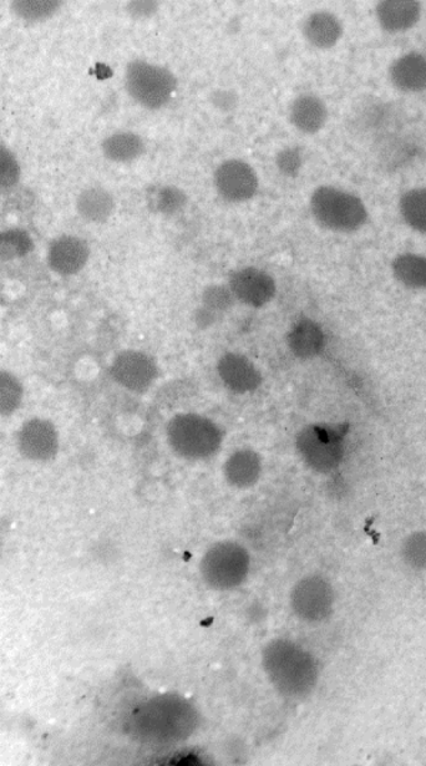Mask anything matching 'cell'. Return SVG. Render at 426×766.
Returning <instances> with one entry per match:
<instances>
[{
  "instance_id": "cell-1",
  "label": "cell",
  "mask_w": 426,
  "mask_h": 766,
  "mask_svg": "<svg viewBox=\"0 0 426 766\" xmlns=\"http://www.w3.org/2000/svg\"><path fill=\"white\" fill-rule=\"evenodd\" d=\"M262 663L268 679L283 697L306 698L317 686V659L288 639L268 643L263 649Z\"/></svg>"
},
{
  "instance_id": "cell-2",
  "label": "cell",
  "mask_w": 426,
  "mask_h": 766,
  "mask_svg": "<svg viewBox=\"0 0 426 766\" xmlns=\"http://www.w3.org/2000/svg\"><path fill=\"white\" fill-rule=\"evenodd\" d=\"M197 725V710L177 696L150 699L136 710L133 717V728L138 737L157 744L181 742L194 734Z\"/></svg>"
},
{
  "instance_id": "cell-3",
  "label": "cell",
  "mask_w": 426,
  "mask_h": 766,
  "mask_svg": "<svg viewBox=\"0 0 426 766\" xmlns=\"http://www.w3.org/2000/svg\"><path fill=\"white\" fill-rule=\"evenodd\" d=\"M296 448L309 469L331 474L346 456L347 429L343 425L309 424L297 434Z\"/></svg>"
},
{
  "instance_id": "cell-4",
  "label": "cell",
  "mask_w": 426,
  "mask_h": 766,
  "mask_svg": "<svg viewBox=\"0 0 426 766\" xmlns=\"http://www.w3.org/2000/svg\"><path fill=\"white\" fill-rule=\"evenodd\" d=\"M167 438L182 458L205 460L221 448L223 431L215 421L199 414H180L170 420Z\"/></svg>"
},
{
  "instance_id": "cell-5",
  "label": "cell",
  "mask_w": 426,
  "mask_h": 766,
  "mask_svg": "<svg viewBox=\"0 0 426 766\" xmlns=\"http://www.w3.org/2000/svg\"><path fill=\"white\" fill-rule=\"evenodd\" d=\"M250 563L245 547L231 541L218 542L202 557L201 576L213 590L230 591L246 581Z\"/></svg>"
},
{
  "instance_id": "cell-6",
  "label": "cell",
  "mask_w": 426,
  "mask_h": 766,
  "mask_svg": "<svg viewBox=\"0 0 426 766\" xmlns=\"http://www.w3.org/2000/svg\"><path fill=\"white\" fill-rule=\"evenodd\" d=\"M311 207L321 225L338 232L357 230L368 216L367 209L357 196L327 186L314 191Z\"/></svg>"
},
{
  "instance_id": "cell-7",
  "label": "cell",
  "mask_w": 426,
  "mask_h": 766,
  "mask_svg": "<svg viewBox=\"0 0 426 766\" xmlns=\"http://www.w3.org/2000/svg\"><path fill=\"white\" fill-rule=\"evenodd\" d=\"M125 84L131 98L149 109L164 106L176 89V79L171 71L142 60L128 65Z\"/></svg>"
},
{
  "instance_id": "cell-8",
  "label": "cell",
  "mask_w": 426,
  "mask_h": 766,
  "mask_svg": "<svg viewBox=\"0 0 426 766\" xmlns=\"http://www.w3.org/2000/svg\"><path fill=\"white\" fill-rule=\"evenodd\" d=\"M291 607L294 615L303 622L326 621L334 610V591L331 583L318 575L303 577L292 588Z\"/></svg>"
},
{
  "instance_id": "cell-9",
  "label": "cell",
  "mask_w": 426,
  "mask_h": 766,
  "mask_svg": "<svg viewBox=\"0 0 426 766\" xmlns=\"http://www.w3.org/2000/svg\"><path fill=\"white\" fill-rule=\"evenodd\" d=\"M111 375L124 388L142 393L151 387L157 377V368L149 355L138 350H125L116 355L110 369Z\"/></svg>"
},
{
  "instance_id": "cell-10",
  "label": "cell",
  "mask_w": 426,
  "mask_h": 766,
  "mask_svg": "<svg viewBox=\"0 0 426 766\" xmlns=\"http://www.w3.org/2000/svg\"><path fill=\"white\" fill-rule=\"evenodd\" d=\"M228 288L233 297L248 307L262 308L272 302L277 292L275 279L255 267H246L232 273Z\"/></svg>"
},
{
  "instance_id": "cell-11",
  "label": "cell",
  "mask_w": 426,
  "mask_h": 766,
  "mask_svg": "<svg viewBox=\"0 0 426 766\" xmlns=\"http://www.w3.org/2000/svg\"><path fill=\"white\" fill-rule=\"evenodd\" d=\"M215 185L223 199L242 202L256 194L258 179L255 170L246 162L228 160L216 170Z\"/></svg>"
},
{
  "instance_id": "cell-12",
  "label": "cell",
  "mask_w": 426,
  "mask_h": 766,
  "mask_svg": "<svg viewBox=\"0 0 426 766\" xmlns=\"http://www.w3.org/2000/svg\"><path fill=\"white\" fill-rule=\"evenodd\" d=\"M18 444L20 453L29 460H52L59 449L57 429L48 420H29L19 431Z\"/></svg>"
},
{
  "instance_id": "cell-13",
  "label": "cell",
  "mask_w": 426,
  "mask_h": 766,
  "mask_svg": "<svg viewBox=\"0 0 426 766\" xmlns=\"http://www.w3.org/2000/svg\"><path fill=\"white\" fill-rule=\"evenodd\" d=\"M217 373L223 384L236 394L256 392L262 384L260 370L243 354H223L218 359Z\"/></svg>"
},
{
  "instance_id": "cell-14",
  "label": "cell",
  "mask_w": 426,
  "mask_h": 766,
  "mask_svg": "<svg viewBox=\"0 0 426 766\" xmlns=\"http://www.w3.org/2000/svg\"><path fill=\"white\" fill-rule=\"evenodd\" d=\"M287 344L294 357L312 360L321 357L326 350L327 334L321 324L314 319L301 317L289 329Z\"/></svg>"
},
{
  "instance_id": "cell-15",
  "label": "cell",
  "mask_w": 426,
  "mask_h": 766,
  "mask_svg": "<svg viewBox=\"0 0 426 766\" xmlns=\"http://www.w3.org/2000/svg\"><path fill=\"white\" fill-rule=\"evenodd\" d=\"M89 246L79 237L63 236L49 248L50 268L59 275L70 276L83 270L89 258Z\"/></svg>"
},
{
  "instance_id": "cell-16",
  "label": "cell",
  "mask_w": 426,
  "mask_h": 766,
  "mask_svg": "<svg viewBox=\"0 0 426 766\" xmlns=\"http://www.w3.org/2000/svg\"><path fill=\"white\" fill-rule=\"evenodd\" d=\"M223 474L233 488H251L261 478V456L251 449L237 450L226 460Z\"/></svg>"
},
{
  "instance_id": "cell-17",
  "label": "cell",
  "mask_w": 426,
  "mask_h": 766,
  "mask_svg": "<svg viewBox=\"0 0 426 766\" xmlns=\"http://www.w3.org/2000/svg\"><path fill=\"white\" fill-rule=\"evenodd\" d=\"M380 24L388 32L412 28L420 17V4L413 0H385L377 8Z\"/></svg>"
},
{
  "instance_id": "cell-18",
  "label": "cell",
  "mask_w": 426,
  "mask_h": 766,
  "mask_svg": "<svg viewBox=\"0 0 426 766\" xmlns=\"http://www.w3.org/2000/svg\"><path fill=\"white\" fill-rule=\"evenodd\" d=\"M390 76L399 89L422 91L426 89V58L418 53L404 55L393 64Z\"/></svg>"
},
{
  "instance_id": "cell-19",
  "label": "cell",
  "mask_w": 426,
  "mask_h": 766,
  "mask_svg": "<svg viewBox=\"0 0 426 766\" xmlns=\"http://www.w3.org/2000/svg\"><path fill=\"white\" fill-rule=\"evenodd\" d=\"M327 119L326 106L312 95L299 96L291 108V120L303 133L314 134L323 128Z\"/></svg>"
},
{
  "instance_id": "cell-20",
  "label": "cell",
  "mask_w": 426,
  "mask_h": 766,
  "mask_svg": "<svg viewBox=\"0 0 426 766\" xmlns=\"http://www.w3.org/2000/svg\"><path fill=\"white\" fill-rule=\"evenodd\" d=\"M304 35L318 48L333 47L342 37V25L329 13L312 14L304 23Z\"/></svg>"
},
{
  "instance_id": "cell-21",
  "label": "cell",
  "mask_w": 426,
  "mask_h": 766,
  "mask_svg": "<svg viewBox=\"0 0 426 766\" xmlns=\"http://www.w3.org/2000/svg\"><path fill=\"white\" fill-rule=\"evenodd\" d=\"M76 207L79 215L86 221L101 223L108 220L113 212L114 200L109 192L101 187H91L81 192Z\"/></svg>"
},
{
  "instance_id": "cell-22",
  "label": "cell",
  "mask_w": 426,
  "mask_h": 766,
  "mask_svg": "<svg viewBox=\"0 0 426 766\" xmlns=\"http://www.w3.org/2000/svg\"><path fill=\"white\" fill-rule=\"evenodd\" d=\"M106 159L115 162H130L138 159L145 151L144 141L134 133H118L109 136L101 145Z\"/></svg>"
},
{
  "instance_id": "cell-23",
  "label": "cell",
  "mask_w": 426,
  "mask_h": 766,
  "mask_svg": "<svg viewBox=\"0 0 426 766\" xmlns=\"http://www.w3.org/2000/svg\"><path fill=\"white\" fill-rule=\"evenodd\" d=\"M393 275L410 289L426 288V257L405 253L393 261Z\"/></svg>"
},
{
  "instance_id": "cell-24",
  "label": "cell",
  "mask_w": 426,
  "mask_h": 766,
  "mask_svg": "<svg viewBox=\"0 0 426 766\" xmlns=\"http://www.w3.org/2000/svg\"><path fill=\"white\" fill-rule=\"evenodd\" d=\"M235 297L230 288L211 286L204 293V309L199 314L200 324L215 322L218 313H225L232 307Z\"/></svg>"
},
{
  "instance_id": "cell-25",
  "label": "cell",
  "mask_w": 426,
  "mask_h": 766,
  "mask_svg": "<svg viewBox=\"0 0 426 766\" xmlns=\"http://www.w3.org/2000/svg\"><path fill=\"white\" fill-rule=\"evenodd\" d=\"M400 210L410 227L426 233V189L407 192L400 202Z\"/></svg>"
},
{
  "instance_id": "cell-26",
  "label": "cell",
  "mask_w": 426,
  "mask_h": 766,
  "mask_svg": "<svg viewBox=\"0 0 426 766\" xmlns=\"http://www.w3.org/2000/svg\"><path fill=\"white\" fill-rule=\"evenodd\" d=\"M34 250V242L28 232L14 228L5 231L0 237V252L4 261L29 255Z\"/></svg>"
},
{
  "instance_id": "cell-27",
  "label": "cell",
  "mask_w": 426,
  "mask_h": 766,
  "mask_svg": "<svg viewBox=\"0 0 426 766\" xmlns=\"http://www.w3.org/2000/svg\"><path fill=\"white\" fill-rule=\"evenodd\" d=\"M57 0H17L12 3L13 10L18 17L29 22L47 19L60 8Z\"/></svg>"
},
{
  "instance_id": "cell-28",
  "label": "cell",
  "mask_w": 426,
  "mask_h": 766,
  "mask_svg": "<svg viewBox=\"0 0 426 766\" xmlns=\"http://www.w3.org/2000/svg\"><path fill=\"white\" fill-rule=\"evenodd\" d=\"M403 560L417 571H426V532H414L403 542Z\"/></svg>"
},
{
  "instance_id": "cell-29",
  "label": "cell",
  "mask_w": 426,
  "mask_h": 766,
  "mask_svg": "<svg viewBox=\"0 0 426 766\" xmlns=\"http://www.w3.org/2000/svg\"><path fill=\"white\" fill-rule=\"evenodd\" d=\"M23 398V388L14 375L3 372L0 375V410L3 415H10L20 405Z\"/></svg>"
},
{
  "instance_id": "cell-30",
  "label": "cell",
  "mask_w": 426,
  "mask_h": 766,
  "mask_svg": "<svg viewBox=\"0 0 426 766\" xmlns=\"http://www.w3.org/2000/svg\"><path fill=\"white\" fill-rule=\"evenodd\" d=\"M186 204V195L174 186L162 187L155 197L156 209L165 215H172Z\"/></svg>"
},
{
  "instance_id": "cell-31",
  "label": "cell",
  "mask_w": 426,
  "mask_h": 766,
  "mask_svg": "<svg viewBox=\"0 0 426 766\" xmlns=\"http://www.w3.org/2000/svg\"><path fill=\"white\" fill-rule=\"evenodd\" d=\"M0 164H2V186L12 187L17 184L19 180V164L15 160L14 155L9 150L2 146V152H0Z\"/></svg>"
},
{
  "instance_id": "cell-32",
  "label": "cell",
  "mask_w": 426,
  "mask_h": 766,
  "mask_svg": "<svg viewBox=\"0 0 426 766\" xmlns=\"http://www.w3.org/2000/svg\"><path fill=\"white\" fill-rule=\"evenodd\" d=\"M302 160L299 152L294 149H287L277 156V166L284 175L296 176L301 167Z\"/></svg>"
},
{
  "instance_id": "cell-33",
  "label": "cell",
  "mask_w": 426,
  "mask_h": 766,
  "mask_svg": "<svg viewBox=\"0 0 426 766\" xmlns=\"http://www.w3.org/2000/svg\"><path fill=\"white\" fill-rule=\"evenodd\" d=\"M131 14L135 17H147L156 12L157 3L154 2H133L129 4Z\"/></svg>"
}]
</instances>
